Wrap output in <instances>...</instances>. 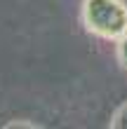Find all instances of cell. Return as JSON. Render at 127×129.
<instances>
[{"label": "cell", "mask_w": 127, "mask_h": 129, "mask_svg": "<svg viewBox=\"0 0 127 129\" xmlns=\"http://www.w3.org/2000/svg\"><path fill=\"white\" fill-rule=\"evenodd\" d=\"M14 127H35L33 122H10L7 124V129H14Z\"/></svg>", "instance_id": "4"}, {"label": "cell", "mask_w": 127, "mask_h": 129, "mask_svg": "<svg viewBox=\"0 0 127 129\" xmlns=\"http://www.w3.org/2000/svg\"><path fill=\"white\" fill-rule=\"evenodd\" d=\"M83 26L104 40H120L127 33V5L122 0H83Z\"/></svg>", "instance_id": "1"}, {"label": "cell", "mask_w": 127, "mask_h": 129, "mask_svg": "<svg viewBox=\"0 0 127 129\" xmlns=\"http://www.w3.org/2000/svg\"><path fill=\"white\" fill-rule=\"evenodd\" d=\"M118 42V52H115V56H118V63H120L125 71H127V33L120 38V40H115Z\"/></svg>", "instance_id": "3"}, {"label": "cell", "mask_w": 127, "mask_h": 129, "mask_svg": "<svg viewBox=\"0 0 127 129\" xmlns=\"http://www.w3.org/2000/svg\"><path fill=\"white\" fill-rule=\"evenodd\" d=\"M111 127H115V129H125L127 127V101L113 113V117H111Z\"/></svg>", "instance_id": "2"}]
</instances>
